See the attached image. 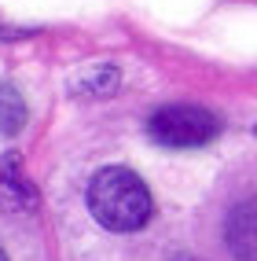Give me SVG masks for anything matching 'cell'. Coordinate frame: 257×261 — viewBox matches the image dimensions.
<instances>
[{"mask_svg":"<svg viewBox=\"0 0 257 261\" xmlns=\"http://www.w3.org/2000/svg\"><path fill=\"white\" fill-rule=\"evenodd\" d=\"M89 214L107 232H136L151 217V191L132 169H99L89 184Z\"/></svg>","mask_w":257,"mask_h":261,"instance_id":"cell-1","label":"cell"},{"mask_svg":"<svg viewBox=\"0 0 257 261\" xmlns=\"http://www.w3.org/2000/svg\"><path fill=\"white\" fill-rule=\"evenodd\" d=\"M147 133L154 144L165 147H198L220 133V121L213 111L198 107V103H169V107L151 114Z\"/></svg>","mask_w":257,"mask_h":261,"instance_id":"cell-2","label":"cell"},{"mask_svg":"<svg viewBox=\"0 0 257 261\" xmlns=\"http://www.w3.org/2000/svg\"><path fill=\"white\" fill-rule=\"evenodd\" d=\"M224 243L235 261H257V195L235 202L224 217Z\"/></svg>","mask_w":257,"mask_h":261,"instance_id":"cell-3","label":"cell"},{"mask_svg":"<svg viewBox=\"0 0 257 261\" xmlns=\"http://www.w3.org/2000/svg\"><path fill=\"white\" fill-rule=\"evenodd\" d=\"M0 199H4L11 210H33V206H37V191H33L30 177L22 173L19 154H4V159H0Z\"/></svg>","mask_w":257,"mask_h":261,"instance_id":"cell-4","label":"cell"},{"mask_svg":"<svg viewBox=\"0 0 257 261\" xmlns=\"http://www.w3.org/2000/svg\"><path fill=\"white\" fill-rule=\"evenodd\" d=\"M26 125V103L22 96L11 89V85H0V133L4 136H15Z\"/></svg>","mask_w":257,"mask_h":261,"instance_id":"cell-5","label":"cell"},{"mask_svg":"<svg viewBox=\"0 0 257 261\" xmlns=\"http://www.w3.org/2000/svg\"><path fill=\"white\" fill-rule=\"evenodd\" d=\"M118 89V66H96V70L84 74V81L74 85L77 96H107Z\"/></svg>","mask_w":257,"mask_h":261,"instance_id":"cell-6","label":"cell"},{"mask_svg":"<svg viewBox=\"0 0 257 261\" xmlns=\"http://www.w3.org/2000/svg\"><path fill=\"white\" fill-rule=\"evenodd\" d=\"M0 261H8V254H4V250H0Z\"/></svg>","mask_w":257,"mask_h":261,"instance_id":"cell-7","label":"cell"},{"mask_svg":"<svg viewBox=\"0 0 257 261\" xmlns=\"http://www.w3.org/2000/svg\"><path fill=\"white\" fill-rule=\"evenodd\" d=\"M180 261H195V257H180Z\"/></svg>","mask_w":257,"mask_h":261,"instance_id":"cell-8","label":"cell"}]
</instances>
